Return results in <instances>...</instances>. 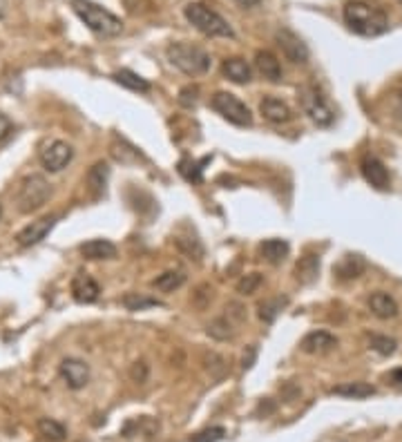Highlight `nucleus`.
I'll return each instance as SVG.
<instances>
[{"label": "nucleus", "instance_id": "4c0bfd02", "mask_svg": "<svg viewBox=\"0 0 402 442\" xmlns=\"http://www.w3.org/2000/svg\"><path fill=\"white\" fill-rule=\"evenodd\" d=\"M130 375H132V380H136V382H145L147 380V364L145 362H134Z\"/></svg>", "mask_w": 402, "mask_h": 442}, {"label": "nucleus", "instance_id": "7c9ffc66", "mask_svg": "<svg viewBox=\"0 0 402 442\" xmlns=\"http://www.w3.org/2000/svg\"><path fill=\"white\" fill-rule=\"evenodd\" d=\"M175 244H177V248L182 253H186L190 260H201V257H204V246H201V242L199 239H190V237H177L175 239Z\"/></svg>", "mask_w": 402, "mask_h": 442}, {"label": "nucleus", "instance_id": "f704fd0d", "mask_svg": "<svg viewBox=\"0 0 402 442\" xmlns=\"http://www.w3.org/2000/svg\"><path fill=\"white\" fill-rule=\"evenodd\" d=\"M369 344H371V349L378 351L380 355H391L396 353V340H391L387 336H371V340H369Z\"/></svg>", "mask_w": 402, "mask_h": 442}, {"label": "nucleus", "instance_id": "37998d69", "mask_svg": "<svg viewBox=\"0 0 402 442\" xmlns=\"http://www.w3.org/2000/svg\"><path fill=\"white\" fill-rule=\"evenodd\" d=\"M0 214H3V208H0Z\"/></svg>", "mask_w": 402, "mask_h": 442}, {"label": "nucleus", "instance_id": "dca6fc26", "mask_svg": "<svg viewBox=\"0 0 402 442\" xmlns=\"http://www.w3.org/2000/svg\"><path fill=\"white\" fill-rule=\"evenodd\" d=\"M335 347H337V338L326 331H313L309 336H304L300 344V349L304 353H326V351H333Z\"/></svg>", "mask_w": 402, "mask_h": 442}, {"label": "nucleus", "instance_id": "2eb2a0df", "mask_svg": "<svg viewBox=\"0 0 402 442\" xmlns=\"http://www.w3.org/2000/svg\"><path fill=\"white\" fill-rule=\"evenodd\" d=\"M367 271V262L360 255H344L340 262L333 266V273L340 282H348V279H357Z\"/></svg>", "mask_w": 402, "mask_h": 442}, {"label": "nucleus", "instance_id": "72a5a7b5", "mask_svg": "<svg viewBox=\"0 0 402 442\" xmlns=\"http://www.w3.org/2000/svg\"><path fill=\"white\" fill-rule=\"evenodd\" d=\"M224 438H226L224 427H208L204 431H199V434H195L193 438H190V442H219Z\"/></svg>", "mask_w": 402, "mask_h": 442}, {"label": "nucleus", "instance_id": "4be33fe9", "mask_svg": "<svg viewBox=\"0 0 402 442\" xmlns=\"http://www.w3.org/2000/svg\"><path fill=\"white\" fill-rule=\"evenodd\" d=\"M317 275H320V255H304L302 260L298 262V266H295V277H298V282L309 286L313 284Z\"/></svg>", "mask_w": 402, "mask_h": 442}, {"label": "nucleus", "instance_id": "f3484780", "mask_svg": "<svg viewBox=\"0 0 402 442\" xmlns=\"http://www.w3.org/2000/svg\"><path fill=\"white\" fill-rule=\"evenodd\" d=\"M255 68L266 81H271V83L282 81V65H280V61L273 52H268V49L257 52L255 54Z\"/></svg>", "mask_w": 402, "mask_h": 442}, {"label": "nucleus", "instance_id": "2f4dec72", "mask_svg": "<svg viewBox=\"0 0 402 442\" xmlns=\"http://www.w3.org/2000/svg\"><path fill=\"white\" fill-rule=\"evenodd\" d=\"M208 336L215 340H228L232 336V324L228 317H217L208 324Z\"/></svg>", "mask_w": 402, "mask_h": 442}, {"label": "nucleus", "instance_id": "c03bdc74", "mask_svg": "<svg viewBox=\"0 0 402 442\" xmlns=\"http://www.w3.org/2000/svg\"><path fill=\"white\" fill-rule=\"evenodd\" d=\"M398 3H400V5H402V0H398Z\"/></svg>", "mask_w": 402, "mask_h": 442}, {"label": "nucleus", "instance_id": "c756f323", "mask_svg": "<svg viewBox=\"0 0 402 442\" xmlns=\"http://www.w3.org/2000/svg\"><path fill=\"white\" fill-rule=\"evenodd\" d=\"M287 297H275V299H266L259 304V319L264 324H273L275 317H278V313L282 310V306L287 304Z\"/></svg>", "mask_w": 402, "mask_h": 442}, {"label": "nucleus", "instance_id": "5701e85b", "mask_svg": "<svg viewBox=\"0 0 402 442\" xmlns=\"http://www.w3.org/2000/svg\"><path fill=\"white\" fill-rule=\"evenodd\" d=\"M289 251H291V246L284 239H266L259 246V253L268 264H282L289 257Z\"/></svg>", "mask_w": 402, "mask_h": 442}, {"label": "nucleus", "instance_id": "6ab92c4d", "mask_svg": "<svg viewBox=\"0 0 402 442\" xmlns=\"http://www.w3.org/2000/svg\"><path fill=\"white\" fill-rule=\"evenodd\" d=\"M108 177H110V166L105 161L94 164L88 172V190L92 199H101L105 195V188H108Z\"/></svg>", "mask_w": 402, "mask_h": 442}, {"label": "nucleus", "instance_id": "f257e3e1", "mask_svg": "<svg viewBox=\"0 0 402 442\" xmlns=\"http://www.w3.org/2000/svg\"><path fill=\"white\" fill-rule=\"evenodd\" d=\"M344 23L357 36L376 38L389 29V18L380 7H373L364 0H351L344 7Z\"/></svg>", "mask_w": 402, "mask_h": 442}, {"label": "nucleus", "instance_id": "9b49d317", "mask_svg": "<svg viewBox=\"0 0 402 442\" xmlns=\"http://www.w3.org/2000/svg\"><path fill=\"white\" fill-rule=\"evenodd\" d=\"M58 371L63 380H65V384L74 391L83 389V386L90 382V366L79 358H65L61 362Z\"/></svg>", "mask_w": 402, "mask_h": 442}, {"label": "nucleus", "instance_id": "1a4fd4ad", "mask_svg": "<svg viewBox=\"0 0 402 442\" xmlns=\"http://www.w3.org/2000/svg\"><path fill=\"white\" fill-rule=\"evenodd\" d=\"M58 217L56 214H49V217H43V219H36V221H31L29 226H25L23 230H20L16 235V242L18 246H23V248H29V246H36L45 239V237L51 232V228L56 226Z\"/></svg>", "mask_w": 402, "mask_h": 442}, {"label": "nucleus", "instance_id": "423d86ee", "mask_svg": "<svg viewBox=\"0 0 402 442\" xmlns=\"http://www.w3.org/2000/svg\"><path fill=\"white\" fill-rule=\"evenodd\" d=\"M51 195L49 181L43 175H29L20 181L18 192H16V203L20 212H36L38 208H43L47 199Z\"/></svg>", "mask_w": 402, "mask_h": 442}, {"label": "nucleus", "instance_id": "ddd939ff", "mask_svg": "<svg viewBox=\"0 0 402 442\" xmlns=\"http://www.w3.org/2000/svg\"><path fill=\"white\" fill-rule=\"evenodd\" d=\"M101 295L99 284L94 282V277H90L88 273H79L72 279V297L79 301V304H92L97 301Z\"/></svg>", "mask_w": 402, "mask_h": 442}, {"label": "nucleus", "instance_id": "aec40b11", "mask_svg": "<svg viewBox=\"0 0 402 442\" xmlns=\"http://www.w3.org/2000/svg\"><path fill=\"white\" fill-rule=\"evenodd\" d=\"M79 251L86 260H114L116 257V246L108 239H90L81 244Z\"/></svg>", "mask_w": 402, "mask_h": 442}, {"label": "nucleus", "instance_id": "f03ea898", "mask_svg": "<svg viewBox=\"0 0 402 442\" xmlns=\"http://www.w3.org/2000/svg\"><path fill=\"white\" fill-rule=\"evenodd\" d=\"M72 9L83 20V25L103 38H114L123 31L121 18L114 16L110 9L92 3V0H72Z\"/></svg>", "mask_w": 402, "mask_h": 442}, {"label": "nucleus", "instance_id": "0eeeda50", "mask_svg": "<svg viewBox=\"0 0 402 442\" xmlns=\"http://www.w3.org/2000/svg\"><path fill=\"white\" fill-rule=\"evenodd\" d=\"M210 105H213V110L217 114H221L232 125H239V127L252 125V114L248 110V105L241 103L235 94H230V92H217L213 96V101H210Z\"/></svg>", "mask_w": 402, "mask_h": 442}, {"label": "nucleus", "instance_id": "e433bc0d", "mask_svg": "<svg viewBox=\"0 0 402 442\" xmlns=\"http://www.w3.org/2000/svg\"><path fill=\"white\" fill-rule=\"evenodd\" d=\"M14 136V123L9 121V116L0 112V145L7 143Z\"/></svg>", "mask_w": 402, "mask_h": 442}, {"label": "nucleus", "instance_id": "a211bd4d", "mask_svg": "<svg viewBox=\"0 0 402 442\" xmlns=\"http://www.w3.org/2000/svg\"><path fill=\"white\" fill-rule=\"evenodd\" d=\"M369 308H371V313L376 317L380 319H391L398 315V301L391 297L389 293H383V290H376V293H371V297H369Z\"/></svg>", "mask_w": 402, "mask_h": 442}, {"label": "nucleus", "instance_id": "a19ab883", "mask_svg": "<svg viewBox=\"0 0 402 442\" xmlns=\"http://www.w3.org/2000/svg\"><path fill=\"white\" fill-rule=\"evenodd\" d=\"M391 380H394L396 384H402V369H396L394 373H391Z\"/></svg>", "mask_w": 402, "mask_h": 442}, {"label": "nucleus", "instance_id": "c9c22d12", "mask_svg": "<svg viewBox=\"0 0 402 442\" xmlns=\"http://www.w3.org/2000/svg\"><path fill=\"white\" fill-rule=\"evenodd\" d=\"M199 101V88L197 85H186V88L179 92V105L184 107H193Z\"/></svg>", "mask_w": 402, "mask_h": 442}, {"label": "nucleus", "instance_id": "a878e982", "mask_svg": "<svg viewBox=\"0 0 402 442\" xmlns=\"http://www.w3.org/2000/svg\"><path fill=\"white\" fill-rule=\"evenodd\" d=\"M112 79L119 83V85H123V88H128V90H132V92H150V83H147L145 79H141L139 74H134V72H130V70H119V72H114L112 74Z\"/></svg>", "mask_w": 402, "mask_h": 442}, {"label": "nucleus", "instance_id": "9d476101", "mask_svg": "<svg viewBox=\"0 0 402 442\" xmlns=\"http://www.w3.org/2000/svg\"><path fill=\"white\" fill-rule=\"evenodd\" d=\"M275 40H278V45L282 47V54L291 63H306L309 61V47H306V42L295 34V31L280 29L278 34H275Z\"/></svg>", "mask_w": 402, "mask_h": 442}, {"label": "nucleus", "instance_id": "4468645a", "mask_svg": "<svg viewBox=\"0 0 402 442\" xmlns=\"http://www.w3.org/2000/svg\"><path fill=\"white\" fill-rule=\"evenodd\" d=\"M259 112L271 123H289L291 118H293V110H291V107L284 103V101L275 99V96H266V99H262Z\"/></svg>", "mask_w": 402, "mask_h": 442}, {"label": "nucleus", "instance_id": "cd10ccee", "mask_svg": "<svg viewBox=\"0 0 402 442\" xmlns=\"http://www.w3.org/2000/svg\"><path fill=\"white\" fill-rule=\"evenodd\" d=\"M159 290H163V293H172V290L182 288L186 284V275L182 271H168L163 275H159L154 282H152Z\"/></svg>", "mask_w": 402, "mask_h": 442}, {"label": "nucleus", "instance_id": "6e6552de", "mask_svg": "<svg viewBox=\"0 0 402 442\" xmlns=\"http://www.w3.org/2000/svg\"><path fill=\"white\" fill-rule=\"evenodd\" d=\"M38 159H40V166H43L47 172H61L72 164L74 150L70 143L58 141L56 139V141H47L38 150Z\"/></svg>", "mask_w": 402, "mask_h": 442}, {"label": "nucleus", "instance_id": "b1692460", "mask_svg": "<svg viewBox=\"0 0 402 442\" xmlns=\"http://www.w3.org/2000/svg\"><path fill=\"white\" fill-rule=\"evenodd\" d=\"M221 70H224V74L232 83H250V79H252L250 65L241 58H228Z\"/></svg>", "mask_w": 402, "mask_h": 442}, {"label": "nucleus", "instance_id": "20e7f679", "mask_svg": "<svg viewBox=\"0 0 402 442\" xmlns=\"http://www.w3.org/2000/svg\"><path fill=\"white\" fill-rule=\"evenodd\" d=\"M184 16L190 25L204 36L210 38H235V31L228 25L226 18H221L215 9H210L201 3H190L184 7Z\"/></svg>", "mask_w": 402, "mask_h": 442}, {"label": "nucleus", "instance_id": "f8f14e48", "mask_svg": "<svg viewBox=\"0 0 402 442\" xmlns=\"http://www.w3.org/2000/svg\"><path fill=\"white\" fill-rule=\"evenodd\" d=\"M360 172L367 183H371L376 190H389L391 186V175L389 170L385 168V164L376 157H364L360 161Z\"/></svg>", "mask_w": 402, "mask_h": 442}, {"label": "nucleus", "instance_id": "ea45409f", "mask_svg": "<svg viewBox=\"0 0 402 442\" xmlns=\"http://www.w3.org/2000/svg\"><path fill=\"white\" fill-rule=\"evenodd\" d=\"M235 3L241 5V7H246V9H250V7H257L259 0H235Z\"/></svg>", "mask_w": 402, "mask_h": 442}, {"label": "nucleus", "instance_id": "c85d7f7f", "mask_svg": "<svg viewBox=\"0 0 402 442\" xmlns=\"http://www.w3.org/2000/svg\"><path fill=\"white\" fill-rule=\"evenodd\" d=\"M121 304L128 310H145V308H152V306H161V301L154 299V297L139 295V293H125L121 297Z\"/></svg>", "mask_w": 402, "mask_h": 442}, {"label": "nucleus", "instance_id": "bb28decb", "mask_svg": "<svg viewBox=\"0 0 402 442\" xmlns=\"http://www.w3.org/2000/svg\"><path fill=\"white\" fill-rule=\"evenodd\" d=\"M36 429H38L40 436L51 440V442H61V440H65V436H67V429L63 427L61 423H56V420H51V418H40Z\"/></svg>", "mask_w": 402, "mask_h": 442}, {"label": "nucleus", "instance_id": "58836bf2", "mask_svg": "<svg viewBox=\"0 0 402 442\" xmlns=\"http://www.w3.org/2000/svg\"><path fill=\"white\" fill-rule=\"evenodd\" d=\"M255 353H257V349L252 347V349H250V353H248V355H244V369H250V366H252V360H255Z\"/></svg>", "mask_w": 402, "mask_h": 442}, {"label": "nucleus", "instance_id": "393cba45", "mask_svg": "<svg viewBox=\"0 0 402 442\" xmlns=\"http://www.w3.org/2000/svg\"><path fill=\"white\" fill-rule=\"evenodd\" d=\"M210 161V157L201 159V161H193V159H182L179 161V175H182L186 181L190 183H201L204 181V166Z\"/></svg>", "mask_w": 402, "mask_h": 442}, {"label": "nucleus", "instance_id": "7ed1b4c3", "mask_svg": "<svg viewBox=\"0 0 402 442\" xmlns=\"http://www.w3.org/2000/svg\"><path fill=\"white\" fill-rule=\"evenodd\" d=\"M166 56L172 68L188 74V77H201L210 70L208 52L193 45V42H170L166 49Z\"/></svg>", "mask_w": 402, "mask_h": 442}, {"label": "nucleus", "instance_id": "412c9836", "mask_svg": "<svg viewBox=\"0 0 402 442\" xmlns=\"http://www.w3.org/2000/svg\"><path fill=\"white\" fill-rule=\"evenodd\" d=\"M376 386L367 384V382H344L337 384L331 389V395H340V397H348V400H364V397L376 395Z\"/></svg>", "mask_w": 402, "mask_h": 442}, {"label": "nucleus", "instance_id": "473e14b6", "mask_svg": "<svg viewBox=\"0 0 402 442\" xmlns=\"http://www.w3.org/2000/svg\"><path fill=\"white\" fill-rule=\"evenodd\" d=\"M259 286H262V275L259 273H250V275H244L237 282V293L239 295H252Z\"/></svg>", "mask_w": 402, "mask_h": 442}, {"label": "nucleus", "instance_id": "39448f33", "mask_svg": "<svg viewBox=\"0 0 402 442\" xmlns=\"http://www.w3.org/2000/svg\"><path fill=\"white\" fill-rule=\"evenodd\" d=\"M298 101L302 112L311 118V121L317 127H329L335 121V110L331 107V103L326 101V96L313 88V85H302L298 90Z\"/></svg>", "mask_w": 402, "mask_h": 442}, {"label": "nucleus", "instance_id": "79ce46f5", "mask_svg": "<svg viewBox=\"0 0 402 442\" xmlns=\"http://www.w3.org/2000/svg\"><path fill=\"white\" fill-rule=\"evenodd\" d=\"M398 114H400V118H402V94L398 96Z\"/></svg>", "mask_w": 402, "mask_h": 442}]
</instances>
